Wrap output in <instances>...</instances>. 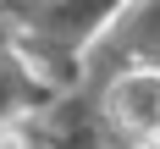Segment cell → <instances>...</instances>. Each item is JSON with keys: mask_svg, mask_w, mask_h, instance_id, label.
<instances>
[{"mask_svg": "<svg viewBox=\"0 0 160 149\" xmlns=\"http://www.w3.org/2000/svg\"><path fill=\"white\" fill-rule=\"evenodd\" d=\"M111 116L132 132L160 138V72H127L111 88Z\"/></svg>", "mask_w": 160, "mask_h": 149, "instance_id": "6da1fadb", "label": "cell"}, {"mask_svg": "<svg viewBox=\"0 0 160 149\" xmlns=\"http://www.w3.org/2000/svg\"><path fill=\"white\" fill-rule=\"evenodd\" d=\"M0 149H28V138L22 132H0Z\"/></svg>", "mask_w": 160, "mask_h": 149, "instance_id": "7a4b0ae2", "label": "cell"}, {"mask_svg": "<svg viewBox=\"0 0 160 149\" xmlns=\"http://www.w3.org/2000/svg\"><path fill=\"white\" fill-rule=\"evenodd\" d=\"M149 149H160V144H149Z\"/></svg>", "mask_w": 160, "mask_h": 149, "instance_id": "3957f363", "label": "cell"}]
</instances>
